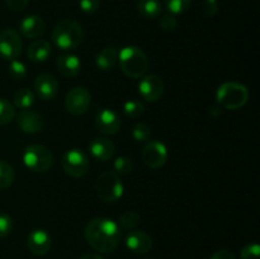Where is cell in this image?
<instances>
[{
  "label": "cell",
  "instance_id": "7402d4cb",
  "mask_svg": "<svg viewBox=\"0 0 260 259\" xmlns=\"http://www.w3.org/2000/svg\"><path fill=\"white\" fill-rule=\"evenodd\" d=\"M137 9L146 19H155L161 14V3L159 0H139Z\"/></svg>",
  "mask_w": 260,
  "mask_h": 259
},
{
  "label": "cell",
  "instance_id": "6da1fadb",
  "mask_svg": "<svg viewBox=\"0 0 260 259\" xmlns=\"http://www.w3.org/2000/svg\"><path fill=\"white\" fill-rule=\"evenodd\" d=\"M84 235L89 245L99 253H111L121 240L119 226L113 220L106 217H96L89 221Z\"/></svg>",
  "mask_w": 260,
  "mask_h": 259
},
{
  "label": "cell",
  "instance_id": "8d00e7d4",
  "mask_svg": "<svg viewBox=\"0 0 260 259\" xmlns=\"http://www.w3.org/2000/svg\"><path fill=\"white\" fill-rule=\"evenodd\" d=\"M5 3L14 12H22L23 9L27 8L29 0H5Z\"/></svg>",
  "mask_w": 260,
  "mask_h": 259
},
{
  "label": "cell",
  "instance_id": "8fae6325",
  "mask_svg": "<svg viewBox=\"0 0 260 259\" xmlns=\"http://www.w3.org/2000/svg\"><path fill=\"white\" fill-rule=\"evenodd\" d=\"M165 85L161 78L157 75L150 74V75H144L139 83V93L145 101L147 102H156L161 99L164 94Z\"/></svg>",
  "mask_w": 260,
  "mask_h": 259
},
{
  "label": "cell",
  "instance_id": "83f0119b",
  "mask_svg": "<svg viewBox=\"0 0 260 259\" xmlns=\"http://www.w3.org/2000/svg\"><path fill=\"white\" fill-rule=\"evenodd\" d=\"M123 112L129 118H140L144 114L145 107L139 101H128L123 104Z\"/></svg>",
  "mask_w": 260,
  "mask_h": 259
},
{
  "label": "cell",
  "instance_id": "7a4b0ae2",
  "mask_svg": "<svg viewBox=\"0 0 260 259\" xmlns=\"http://www.w3.org/2000/svg\"><path fill=\"white\" fill-rule=\"evenodd\" d=\"M122 73L131 79H141L149 68V58L144 51L135 46H127L118 52Z\"/></svg>",
  "mask_w": 260,
  "mask_h": 259
},
{
  "label": "cell",
  "instance_id": "ab89813d",
  "mask_svg": "<svg viewBox=\"0 0 260 259\" xmlns=\"http://www.w3.org/2000/svg\"><path fill=\"white\" fill-rule=\"evenodd\" d=\"M79 259H104V258H103V256L98 255V254L90 253V254H85V255L80 256V258H79Z\"/></svg>",
  "mask_w": 260,
  "mask_h": 259
},
{
  "label": "cell",
  "instance_id": "d6a6232c",
  "mask_svg": "<svg viewBox=\"0 0 260 259\" xmlns=\"http://www.w3.org/2000/svg\"><path fill=\"white\" fill-rule=\"evenodd\" d=\"M13 230V220L7 213H0V239L9 235Z\"/></svg>",
  "mask_w": 260,
  "mask_h": 259
},
{
  "label": "cell",
  "instance_id": "52a82bcc",
  "mask_svg": "<svg viewBox=\"0 0 260 259\" xmlns=\"http://www.w3.org/2000/svg\"><path fill=\"white\" fill-rule=\"evenodd\" d=\"M63 172L74 178H80L85 175L89 170L88 155L80 149H71L65 152L61 160Z\"/></svg>",
  "mask_w": 260,
  "mask_h": 259
},
{
  "label": "cell",
  "instance_id": "9a60e30c",
  "mask_svg": "<svg viewBox=\"0 0 260 259\" xmlns=\"http://www.w3.org/2000/svg\"><path fill=\"white\" fill-rule=\"evenodd\" d=\"M95 124L104 135H116L121 130V118L114 111L104 108L96 114Z\"/></svg>",
  "mask_w": 260,
  "mask_h": 259
},
{
  "label": "cell",
  "instance_id": "836d02e7",
  "mask_svg": "<svg viewBox=\"0 0 260 259\" xmlns=\"http://www.w3.org/2000/svg\"><path fill=\"white\" fill-rule=\"evenodd\" d=\"M99 5H101V0H80V9L88 14L95 13L99 9Z\"/></svg>",
  "mask_w": 260,
  "mask_h": 259
},
{
  "label": "cell",
  "instance_id": "74e56055",
  "mask_svg": "<svg viewBox=\"0 0 260 259\" xmlns=\"http://www.w3.org/2000/svg\"><path fill=\"white\" fill-rule=\"evenodd\" d=\"M210 259H236V258L230 250H228V249H221V250H217L216 253H213Z\"/></svg>",
  "mask_w": 260,
  "mask_h": 259
},
{
  "label": "cell",
  "instance_id": "3957f363",
  "mask_svg": "<svg viewBox=\"0 0 260 259\" xmlns=\"http://www.w3.org/2000/svg\"><path fill=\"white\" fill-rule=\"evenodd\" d=\"M52 40L61 50H73L83 42L84 30L75 20L63 19L53 28Z\"/></svg>",
  "mask_w": 260,
  "mask_h": 259
},
{
  "label": "cell",
  "instance_id": "4fadbf2b",
  "mask_svg": "<svg viewBox=\"0 0 260 259\" xmlns=\"http://www.w3.org/2000/svg\"><path fill=\"white\" fill-rule=\"evenodd\" d=\"M51 236L42 229H35L27 236V248L35 255H45L51 249Z\"/></svg>",
  "mask_w": 260,
  "mask_h": 259
},
{
  "label": "cell",
  "instance_id": "f35d334b",
  "mask_svg": "<svg viewBox=\"0 0 260 259\" xmlns=\"http://www.w3.org/2000/svg\"><path fill=\"white\" fill-rule=\"evenodd\" d=\"M210 114H212V116H218V114L221 113V108L220 106H211L210 108Z\"/></svg>",
  "mask_w": 260,
  "mask_h": 259
},
{
  "label": "cell",
  "instance_id": "1f68e13d",
  "mask_svg": "<svg viewBox=\"0 0 260 259\" xmlns=\"http://www.w3.org/2000/svg\"><path fill=\"white\" fill-rule=\"evenodd\" d=\"M240 259H260V246L256 243L246 244L241 249Z\"/></svg>",
  "mask_w": 260,
  "mask_h": 259
},
{
  "label": "cell",
  "instance_id": "ba28073f",
  "mask_svg": "<svg viewBox=\"0 0 260 259\" xmlns=\"http://www.w3.org/2000/svg\"><path fill=\"white\" fill-rule=\"evenodd\" d=\"M23 50L22 38L14 29H4L0 32V56L5 60H15Z\"/></svg>",
  "mask_w": 260,
  "mask_h": 259
},
{
  "label": "cell",
  "instance_id": "484cf974",
  "mask_svg": "<svg viewBox=\"0 0 260 259\" xmlns=\"http://www.w3.org/2000/svg\"><path fill=\"white\" fill-rule=\"evenodd\" d=\"M165 7L168 8L169 13L177 15L183 14L190 8L192 0H164Z\"/></svg>",
  "mask_w": 260,
  "mask_h": 259
},
{
  "label": "cell",
  "instance_id": "f546056e",
  "mask_svg": "<svg viewBox=\"0 0 260 259\" xmlns=\"http://www.w3.org/2000/svg\"><path fill=\"white\" fill-rule=\"evenodd\" d=\"M114 173L121 175H126L131 173L132 170V161L128 156H118L114 160Z\"/></svg>",
  "mask_w": 260,
  "mask_h": 259
},
{
  "label": "cell",
  "instance_id": "603a6c76",
  "mask_svg": "<svg viewBox=\"0 0 260 259\" xmlns=\"http://www.w3.org/2000/svg\"><path fill=\"white\" fill-rule=\"evenodd\" d=\"M14 106L20 109H28L35 104L36 95L30 89L22 88L14 94Z\"/></svg>",
  "mask_w": 260,
  "mask_h": 259
},
{
  "label": "cell",
  "instance_id": "d4e9b609",
  "mask_svg": "<svg viewBox=\"0 0 260 259\" xmlns=\"http://www.w3.org/2000/svg\"><path fill=\"white\" fill-rule=\"evenodd\" d=\"M15 109L10 102L0 98V124H8L14 119Z\"/></svg>",
  "mask_w": 260,
  "mask_h": 259
},
{
  "label": "cell",
  "instance_id": "277c9868",
  "mask_svg": "<svg viewBox=\"0 0 260 259\" xmlns=\"http://www.w3.org/2000/svg\"><path fill=\"white\" fill-rule=\"evenodd\" d=\"M216 98L220 106L234 111L245 106L249 99V90L243 84L225 83L218 86Z\"/></svg>",
  "mask_w": 260,
  "mask_h": 259
},
{
  "label": "cell",
  "instance_id": "e575fe53",
  "mask_svg": "<svg viewBox=\"0 0 260 259\" xmlns=\"http://www.w3.org/2000/svg\"><path fill=\"white\" fill-rule=\"evenodd\" d=\"M177 18H175L174 14L169 13V14H165L164 17L160 20V25L164 30H173L175 27H177Z\"/></svg>",
  "mask_w": 260,
  "mask_h": 259
},
{
  "label": "cell",
  "instance_id": "30bf717a",
  "mask_svg": "<svg viewBox=\"0 0 260 259\" xmlns=\"http://www.w3.org/2000/svg\"><path fill=\"white\" fill-rule=\"evenodd\" d=\"M142 161L151 169L161 168L167 163V146L160 141H149L142 150Z\"/></svg>",
  "mask_w": 260,
  "mask_h": 259
},
{
  "label": "cell",
  "instance_id": "5b68a950",
  "mask_svg": "<svg viewBox=\"0 0 260 259\" xmlns=\"http://www.w3.org/2000/svg\"><path fill=\"white\" fill-rule=\"evenodd\" d=\"M23 163L32 172L43 173L52 167L53 155L43 145H30L23 152Z\"/></svg>",
  "mask_w": 260,
  "mask_h": 259
},
{
  "label": "cell",
  "instance_id": "4dcf8cb0",
  "mask_svg": "<svg viewBox=\"0 0 260 259\" xmlns=\"http://www.w3.org/2000/svg\"><path fill=\"white\" fill-rule=\"evenodd\" d=\"M150 136H151V131L150 127L145 123H137L132 130V137L136 140L137 142H146L149 141Z\"/></svg>",
  "mask_w": 260,
  "mask_h": 259
},
{
  "label": "cell",
  "instance_id": "ffe728a7",
  "mask_svg": "<svg viewBox=\"0 0 260 259\" xmlns=\"http://www.w3.org/2000/svg\"><path fill=\"white\" fill-rule=\"evenodd\" d=\"M51 53V45L45 40H37L27 48V57L32 62H43Z\"/></svg>",
  "mask_w": 260,
  "mask_h": 259
},
{
  "label": "cell",
  "instance_id": "ac0fdd59",
  "mask_svg": "<svg viewBox=\"0 0 260 259\" xmlns=\"http://www.w3.org/2000/svg\"><path fill=\"white\" fill-rule=\"evenodd\" d=\"M56 66H57L58 73L65 78H74V76L79 75L81 70L80 58L71 53L58 56L56 60Z\"/></svg>",
  "mask_w": 260,
  "mask_h": 259
},
{
  "label": "cell",
  "instance_id": "9c48e42d",
  "mask_svg": "<svg viewBox=\"0 0 260 259\" xmlns=\"http://www.w3.org/2000/svg\"><path fill=\"white\" fill-rule=\"evenodd\" d=\"M91 96L88 89L83 88V86H76V88L71 89L66 95L65 107L70 114L80 116L88 111Z\"/></svg>",
  "mask_w": 260,
  "mask_h": 259
},
{
  "label": "cell",
  "instance_id": "4316f807",
  "mask_svg": "<svg viewBox=\"0 0 260 259\" xmlns=\"http://www.w3.org/2000/svg\"><path fill=\"white\" fill-rule=\"evenodd\" d=\"M139 222H140L139 213L135 212V211H127V212H124L123 215L119 217L118 223H117V225H119V228L124 229V230H132V229H134Z\"/></svg>",
  "mask_w": 260,
  "mask_h": 259
},
{
  "label": "cell",
  "instance_id": "d6986e66",
  "mask_svg": "<svg viewBox=\"0 0 260 259\" xmlns=\"http://www.w3.org/2000/svg\"><path fill=\"white\" fill-rule=\"evenodd\" d=\"M20 32L27 38H37L46 30V23L40 15H28L20 22Z\"/></svg>",
  "mask_w": 260,
  "mask_h": 259
},
{
  "label": "cell",
  "instance_id": "f1b7e54d",
  "mask_svg": "<svg viewBox=\"0 0 260 259\" xmlns=\"http://www.w3.org/2000/svg\"><path fill=\"white\" fill-rule=\"evenodd\" d=\"M9 75L15 80H23L27 76V68L19 60H12L9 63Z\"/></svg>",
  "mask_w": 260,
  "mask_h": 259
},
{
  "label": "cell",
  "instance_id": "7c38bea8",
  "mask_svg": "<svg viewBox=\"0 0 260 259\" xmlns=\"http://www.w3.org/2000/svg\"><path fill=\"white\" fill-rule=\"evenodd\" d=\"M33 88L41 101H51L57 94L58 83L53 75L48 73H42L36 78Z\"/></svg>",
  "mask_w": 260,
  "mask_h": 259
},
{
  "label": "cell",
  "instance_id": "e0dca14e",
  "mask_svg": "<svg viewBox=\"0 0 260 259\" xmlns=\"http://www.w3.org/2000/svg\"><path fill=\"white\" fill-rule=\"evenodd\" d=\"M89 151L94 159L99 160V161H107L113 157L114 152H116V146L111 140L104 139V137H96V139L91 140V142L89 144Z\"/></svg>",
  "mask_w": 260,
  "mask_h": 259
},
{
  "label": "cell",
  "instance_id": "8992f818",
  "mask_svg": "<svg viewBox=\"0 0 260 259\" xmlns=\"http://www.w3.org/2000/svg\"><path fill=\"white\" fill-rule=\"evenodd\" d=\"M95 190L98 197L104 202H116L123 195V184L118 174L114 172H106L96 179Z\"/></svg>",
  "mask_w": 260,
  "mask_h": 259
},
{
  "label": "cell",
  "instance_id": "d590c367",
  "mask_svg": "<svg viewBox=\"0 0 260 259\" xmlns=\"http://www.w3.org/2000/svg\"><path fill=\"white\" fill-rule=\"evenodd\" d=\"M202 9L206 15H208V17H213L218 10L217 0H205V2H203Z\"/></svg>",
  "mask_w": 260,
  "mask_h": 259
},
{
  "label": "cell",
  "instance_id": "5bb4252c",
  "mask_svg": "<svg viewBox=\"0 0 260 259\" xmlns=\"http://www.w3.org/2000/svg\"><path fill=\"white\" fill-rule=\"evenodd\" d=\"M17 122L19 128L25 134H37L42 131L45 126L43 117L38 112L32 111V109H22L18 114Z\"/></svg>",
  "mask_w": 260,
  "mask_h": 259
},
{
  "label": "cell",
  "instance_id": "cb8c5ba5",
  "mask_svg": "<svg viewBox=\"0 0 260 259\" xmlns=\"http://www.w3.org/2000/svg\"><path fill=\"white\" fill-rule=\"evenodd\" d=\"M14 170L8 163L0 160V190L7 189L14 182Z\"/></svg>",
  "mask_w": 260,
  "mask_h": 259
},
{
  "label": "cell",
  "instance_id": "2e32d148",
  "mask_svg": "<svg viewBox=\"0 0 260 259\" xmlns=\"http://www.w3.org/2000/svg\"><path fill=\"white\" fill-rule=\"evenodd\" d=\"M126 246L135 254H146L151 250L152 240L149 234L140 230L129 231L124 239Z\"/></svg>",
  "mask_w": 260,
  "mask_h": 259
},
{
  "label": "cell",
  "instance_id": "44dd1931",
  "mask_svg": "<svg viewBox=\"0 0 260 259\" xmlns=\"http://www.w3.org/2000/svg\"><path fill=\"white\" fill-rule=\"evenodd\" d=\"M118 61V50L113 46L103 48L98 52L95 57V65L98 66L101 70L107 71L111 70Z\"/></svg>",
  "mask_w": 260,
  "mask_h": 259
}]
</instances>
